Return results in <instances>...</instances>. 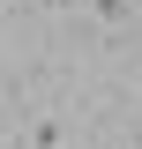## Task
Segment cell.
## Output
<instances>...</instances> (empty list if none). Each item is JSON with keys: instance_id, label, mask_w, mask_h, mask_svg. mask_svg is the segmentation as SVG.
I'll return each instance as SVG.
<instances>
[{"instance_id": "obj_2", "label": "cell", "mask_w": 142, "mask_h": 149, "mask_svg": "<svg viewBox=\"0 0 142 149\" xmlns=\"http://www.w3.org/2000/svg\"><path fill=\"white\" fill-rule=\"evenodd\" d=\"M90 8H97L105 22H127V15H135V0H90Z\"/></svg>"}, {"instance_id": "obj_1", "label": "cell", "mask_w": 142, "mask_h": 149, "mask_svg": "<svg viewBox=\"0 0 142 149\" xmlns=\"http://www.w3.org/2000/svg\"><path fill=\"white\" fill-rule=\"evenodd\" d=\"M67 119H60V112H37V119H30V134H22V142H30V149H67Z\"/></svg>"}, {"instance_id": "obj_3", "label": "cell", "mask_w": 142, "mask_h": 149, "mask_svg": "<svg viewBox=\"0 0 142 149\" xmlns=\"http://www.w3.org/2000/svg\"><path fill=\"white\" fill-rule=\"evenodd\" d=\"M135 149H142V127H135Z\"/></svg>"}]
</instances>
